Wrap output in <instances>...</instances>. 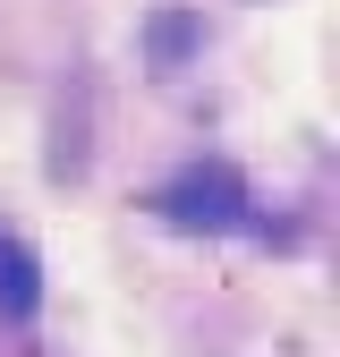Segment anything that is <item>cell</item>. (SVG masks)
<instances>
[{"label": "cell", "mask_w": 340, "mask_h": 357, "mask_svg": "<svg viewBox=\"0 0 340 357\" xmlns=\"http://www.w3.org/2000/svg\"><path fill=\"white\" fill-rule=\"evenodd\" d=\"M153 204H162V221H179V230H238L255 196H247V178L230 162H187Z\"/></svg>", "instance_id": "6da1fadb"}, {"label": "cell", "mask_w": 340, "mask_h": 357, "mask_svg": "<svg viewBox=\"0 0 340 357\" xmlns=\"http://www.w3.org/2000/svg\"><path fill=\"white\" fill-rule=\"evenodd\" d=\"M34 306H42V273H34V255H26L9 230H0V315H9V324H26Z\"/></svg>", "instance_id": "7a4b0ae2"}, {"label": "cell", "mask_w": 340, "mask_h": 357, "mask_svg": "<svg viewBox=\"0 0 340 357\" xmlns=\"http://www.w3.org/2000/svg\"><path fill=\"white\" fill-rule=\"evenodd\" d=\"M187 43H196L187 17H162V26H153V52H187Z\"/></svg>", "instance_id": "3957f363"}]
</instances>
